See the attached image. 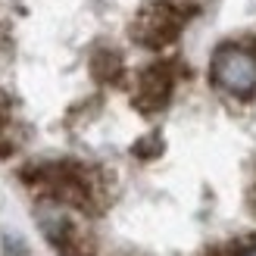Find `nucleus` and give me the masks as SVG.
<instances>
[{
	"label": "nucleus",
	"mask_w": 256,
	"mask_h": 256,
	"mask_svg": "<svg viewBox=\"0 0 256 256\" xmlns=\"http://www.w3.org/2000/svg\"><path fill=\"white\" fill-rule=\"evenodd\" d=\"M210 75L222 91L234 97H253L256 91V56L238 44H222L212 54Z\"/></svg>",
	"instance_id": "obj_1"
},
{
	"label": "nucleus",
	"mask_w": 256,
	"mask_h": 256,
	"mask_svg": "<svg viewBox=\"0 0 256 256\" xmlns=\"http://www.w3.org/2000/svg\"><path fill=\"white\" fill-rule=\"evenodd\" d=\"M169 97H172V69L166 66V62H153V66H147L140 72V78H138L134 104L144 112H156V110H162L169 104Z\"/></svg>",
	"instance_id": "obj_3"
},
{
	"label": "nucleus",
	"mask_w": 256,
	"mask_h": 256,
	"mask_svg": "<svg viewBox=\"0 0 256 256\" xmlns=\"http://www.w3.org/2000/svg\"><path fill=\"white\" fill-rule=\"evenodd\" d=\"M178 32H182V12L175 10V4H166V0H156L140 10L138 22L132 25V34L138 44L160 50L166 44H172Z\"/></svg>",
	"instance_id": "obj_2"
},
{
	"label": "nucleus",
	"mask_w": 256,
	"mask_h": 256,
	"mask_svg": "<svg viewBox=\"0 0 256 256\" xmlns=\"http://www.w3.org/2000/svg\"><path fill=\"white\" fill-rule=\"evenodd\" d=\"M132 153H134V156H140V160H153V156H160V153H162V140H160V134H147V138H140L138 144L132 147Z\"/></svg>",
	"instance_id": "obj_5"
},
{
	"label": "nucleus",
	"mask_w": 256,
	"mask_h": 256,
	"mask_svg": "<svg viewBox=\"0 0 256 256\" xmlns=\"http://www.w3.org/2000/svg\"><path fill=\"white\" fill-rule=\"evenodd\" d=\"M244 256H256V247H253V250H247V253H244Z\"/></svg>",
	"instance_id": "obj_6"
},
{
	"label": "nucleus",
	"mask_w": 256,
	"mask_h": 256,
	"mask_svg": "<svg viewBox=\"0 0 256 256\" xmlns=\"http://www.w3.org/2000/svg\"><path fill=\"white\" fill-rule=\"evenodd\" d=\"M91 72H94V78L104 82V84L119 82V78H122V56L116 54V50H110V47L94 50V56H91Z\"/></svg>",
	"instance_id": "obj_4"
}]
</instances>
